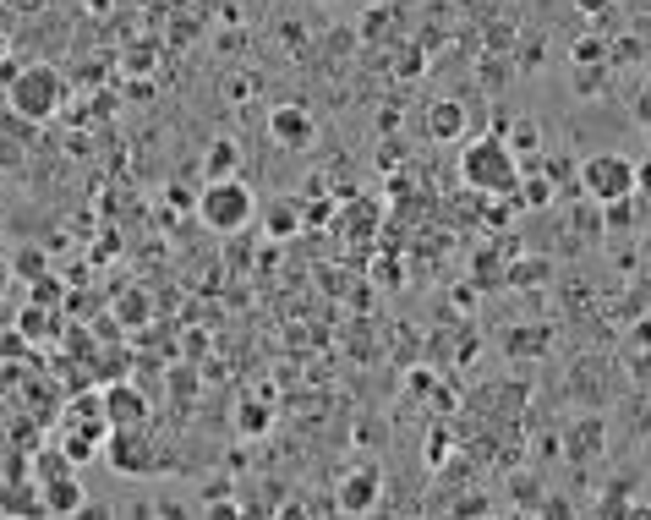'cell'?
Instances as JSON below:
<instances>
[{"instance_id": "1", "label": "cell", "mask_w": 651, "mask_h": 520, "mask_svg": "<svg viewBox=\"0 0 651 520\" xmlns=\"http://www.w3.org/2000/svg\"><path fill=\"white\" fill-rule=\"evenodd\" d=\"M6 110L17 115V121H28V126L55 121V115L66 110V77H61V66H50V61L17 66V72L6 77Z\"/></svg>"}, {"instance_id": "2", "label": "cell", "mask_w": 651, "mask_h": 520, "mask_svg": "<svg viewBox=\"0 0 651 520\" xmlns=\"http://www.w3.org/2000/svg\"><path fill=\"white\" fill-rule=\"evenodd\" d=\"M460 181L465 187H476L482 198H515L520 187V154L504 143V137H476V143H465L460 154Z\"/></svg>"}, {"instance_id": "3", "label": "cell", "mask_w": 651, "mask_h": 520, "mask_svg": "<svg viewBox=\"0 0 651 520\" xmlns=\"http://www.w3.org/2000/svg\"><path fill=\"white\" fill-rule=\"evenodd\" d=\"M192 208H197V219H203V230H214V236H236V230H247L252 219H258V192H252L241 176L203 181V192H197Z\"/></svg>"}, {"instance_id": "4", "label": "cell", "mask_w": 651, "mask_h": 520, "mask_svg": "<svg viewBox=\"0 0 651 520\" xmlns=\"http://www.w3.org/2000/svg\"><path fill=\"white\" fill-rule=\"evenodd\" d=\"M575 181H580V192H586L597 208H602V203H619V198H635V159L602 148V154L580 159Z\"/></svg>"}, {"instance_id": "5", "label": "cell", "mask_w": 651, "mask_h": 520, "mask_svg": "<svg viewBox=\"0 0 651 520\" xmlns=\"http://www.w3.org/2000/svg\"><path fill=\"white\" fill-rule=\"evenodd\" d=\"M263 126H269V143H279V148H312L318 143V115L301 99H279Z\"/></svg>"}, {"instance_id": "6", "label": "cell", "mask_w": 651, "mask_h": 520, "mask_svg": "<svg viewBox=\"0 0 651 520\" xmlns=\"http://www.w3.org/2000/svg\"><path fill=\"white\" fill-rule=\"evenodd\" d=\"M383 504V471L378 466H351L334 488V510L340 515H372Z\"/></svg>"}, {"instance_id": "7", "label": "cell", "mask_w": 651, "mask_h": 520, "mask_svg": "<svg viewBox=\"0 0 651 520\" xmlns=\"http://www.w3.org/2000/svg\"><path fill=\"white\" fill-rule=\"evenodd\" d=\"M39 510L55 515V520H72V515H88V488L77 471H61V477H44L39 482Z\"/></svg>"}, {"instance_id": "8", "label": "cell", "mask_w": 651, "mask_h": 520, "mask_svg": "<svg viewBox=\"0 0 651 520\" xmlns=\"http://www.w3.org/2000/svg\"><path fill=\"white\" fill-rule=\"evenodd\" d=\"M104 422H110V433L115 427H143L148 422V400L137 395L132 384H110L104 389Z\"/></svg>"}, {"instance_id": "9", "label": "cell", "mask_w": 651, "mask_h": 520, "mask_svg": "<svg viewBox=\"0 0 651 520\" xmlns=\"http://www.w3.org/2000/svg\"><path fill=\"white\" fill-rule=\"evenodd\" d=\"M465 132H471V115H465L460 99H433L427 104V137H433V143H460Z\"/></svg>"}, {"instance_id": "10", "label": "cell", "mask_w": 651, "mask_h": 520, "mask_svg": "<svg viewBox=\"0 0 651 520\" xmlns=\"http://www.w3.org/2000/svg\"><path fill=\"white\" fill-rule=\"evenodd\" d=\"M602 438H608V433H602V416H580V422L564 433V460H569V466L597 460L602 455Z\"/></svg>"}, {"instance_id": "11", "label": "cell", "mask_w": 651, "mask_h": 520, "mask_svg": "<svg viewBox=\"0 0 651 520\" xmlns=\"http://www.w3.org/2000/svg\"><path fill=\"white\" fill-rule=\"evenodd\" d=\"M258 214H263V236H269V241H290L301 225H307V214H301L290 198H274L269 208H258Z\"/></svg>"}, {"instance_id": "12", "label": "cell", "mask_w": 651, "mask_h": 520, "mask_svg": "<svg viewBox=\"0 0 651 520\" xmlns=\"http://www.w3.org/2000/svg\"><path fill=\"white\" fill-rule=\"evenodd\" d=\"M225 176H241V148L230 137H214L203 148V181H225Z\"/></svg>"}, {"instance_id": "13", "label": "cell", "mask_w": 651, "mask_h": 520, "mask_svg": "<svg viewBox=\"0 0 651 520\" xmlns=\"http://www.w3.org/2000/svg\"><path fill=\"white\" fill-rule=\"evenodd\" d=\"M542 499H548V482H542L537 471H515V477H509V504H515L520 515H537Z\"/></svg>"}, {"instance_id": "14", "label": "cell", "mask_w": 651, "mask_h": 520, "mask_svg": "<svg viewBox=\"0 0 651 520\" xmlns=\"http://www.w3.org/2000/svg\"><path fill=\"white\" fill-rule=\"evenodd\" d=\"M110 466L121 471V477H126V471H148V466H154V460H148V449H143V444H137V438H132V427H115V444H110Z\"/></svg>"}, {"instance_id": "15", "label": "cell", "mask_w": 651, "mask_h": 520, "mask_svg": "<svg viewBox=\"0 0 651 520\" xmlns=\"http://www.w3.org/2000/svg\"><path fill=\"white\" fill-rule=\"evenodd\" d=\"M558 203V187L542 170H531V176H520V187H515V208H553Z\"/></svg>"}, {"instance_id": "16", "label": "cell", "mask_w": 651, "mask_h": 520, "mask_svg": "<svg viewBox=\"0 0 651 520\" xmlns=\"http://www.w3.org/2000/svg\"><path fill=\"white\" fill-rule=\"evenodd\" d=\"M504 143L515 148V154H542V126L531 121V115H515V121L504 126Z\"/></svg>"}, {"instance_id": "17", "label": "cell", "mask_w": 651, "mask_h": 520, "mask_svg": "<svg viewBox=\"0 0 651 520\" xmlns=\"http://www.w3.org/2000/svg\"><path fill=\"white\" fill-rule=\"evenodd\" d=\"M630 493H635L630 477H624V482H608V488H602V499L591 504V510H597V515H630V504H635Z\"/></svg>"}, {"instance_id": "18", "label": "cell", "mask_w": 651, "mask_h": 520, "mask_svg": "<svg viewBox=\"0 0 651 520\" xmlns=\"http://www.w3.org/2000/svg\"><path fill=\"white\" fill-rule=\"evenodd\" d=\"M537 170H542V176H548V181H553V187H558V192H569V198H575V192H580V181H575V170H580V165H575V159H564V154H553V159H542V165H537Z\"/></svg>"}, {"instance_id": "19", "label": "cell", "mask_w": 651, "mask_h": 520, "mask_svg": "<svg viewBox=\"0 0 651 520\" xmlns=\"http://www.w3.org/2000/svg\"><path fill=\"white\" fill-rule=\"evenodd\" d=\"M569 66H608V39H602V33H586V39H575V50H569Z\"/></svg>"}, {"instance_id": "20", "label": "cell", "mask_w": 651, "mask_h": 520, "mask_svg": "<svg viewBox=\"0 0 651 520\" xmlns=\"http://www.w3.org/2000/svg\"><path fill=\"white\" fill-rule=\"evenodd\" d=\"M646 55V39L641 33H619V39L608 44V66H635Z\"/></svg>"}, {"instance_id": "21", "label": "cell", "mask_w": 651, "mask_h": 520, "mask_svg": "<svg viewBox=\"0 0 651 520\" xmlns=\"http://www.w3.org/2000/svg\"><path fill=\"white\" fill-rule=\"evenodd\" d=\"M553 263L548 258H520L515 269H509V285H548Z\"/></svg>"}, {"instance_id": "22", "label": "cell", "mask_w": 651, "mask_h": 520, "mask_svg": "<svg viewBox=\"0 0 651 520\" xmlns=\"http://www.w3.org/2000/svg\"><path fill=\"white\" fill-rule=\"evenodd\" d=\"M269 422H274V416H269V406H241V411H236V427H241V433H247V438L269 433Z\"/></svg>"}, {"instance_id": "23", "label": "cell", "mask_w": 651, "mask_h": 520, "mask_svg": "<svg viewBox=\"0 0 651 520\" xmlns=\"http://www.w3.org/2000/svg\"><path fill=\"white\" fill-rule=\"evenodd\" d=\"M608 72H613V66H575V88H580V94H602Z\"/></svg>"}, {"instance_id": "24", "label": "cell", "mask_w": 651, "mask_h": 520, "mask_svg": "<svg viewBox=\"0 0 651 520\" xmlns=\"http://www.w3.org/2000/svg\"><path fill=\"white\" fill-rule=\"evenodd\" d=\"M422 455H427V466H444V460H449V427H433V433H427V449H422Z\"/></svg>"}, {"instance_id": "25", "label": "cell", "mask_w": 651, "mask_h": 520, "mask_svg": "<svg viewBox=\"0 0 651 520\" xmlns=\"http://www.w3.org/2000/svg\"><path fill=\"white\" fill-rule=\"evenodd\" d=\"M55 312H44V307H28V312H22V334H28V340H39V334H50L55 329Z\"/></svg>"}, {"instance_id": "26", "label": "cell", "mask_w": 651, "mask_h": 520, "mask_svg": "<svg viewBox=\"0 0 651 520\" xmlns=\"http://www.w3.org/2000/svg\"><path fill=\"white\" fill-rule=\"evenodd\" d=\"M449 515H493V499L487 493H465V499L449 504Z\"/></svg>"}, {"instance_id": "27", "label": "cell", "mask_w": 651, "mask_h": 520, "mask_svg": "<svg viewBox=\"0 0 651 520\" xmlns=\"http://www.w3.org/2000/svg\"><path fill=\"white\" fill-rule=\"evenodd\" d=\"M383 28H389V6H367V17H362V39H378Z\"/></svg>"}, {"instance_id": "28", "label": "cell", "mask_w": 651, "mask_h": 520, "mask_svg": "<svg viewBox=\"0 0 651 520\" xmlns=\"http://www.w3.org/2000/svg\"><path fill=\"white\" fill-rule=\"evenodd\" d=\"M635 198L651 203V159H635Z\"/></svg>"}, {"instance_id": "29", "label": "cell", "mask_w": 651, "mask_h": 520, "mask_svg": "<svg viewBox=\"0 0 651 520\" xmlns=\"http://www.w3.org/2000/svg\"><path fill=\"white\" fill-rule=\"evenodd\" d=\"M17 269H22V280H39V274H44V258H39V252H17Z\"/></svg>"}, {"instance_id": "30", "label": "cell", "mask_w": 651, "mask_h": 520, "mask_svg": "<svg viewBox=\"0 0 651 520\" xmlns=\"http://www.w3.org/2000/svg\"><path fill=\"white\" fill-rule=\"evenodd\" d=\"M542 345V334H526V329H515L509 334V356H520V351H537Z\"/></svg>"}, {"instance_id": "31", "label": "cell", "mask_w": 651, "mask_h": 520, "mask_svg": "<svg viewBox=\"0 0 651 520\" xmlns=\"http://www.w3.org/2000/svg\"><path fill=\"white\" fill-rule=\"evenodd\" d=\"M537 515H553V520H564V515H575V504H569V499H558V493H548Z\"/></svg>"}, {"instance_id": "32", "label": "cell", "mask_w": 651, "mask_h": 520, "mask_svg": "<svg viewBox=\"0 0 651 520\" xmlns=\"http://www.w3.org/2000/svg\"><path fill=\"white\" fill-rule=\"evenodd\" d=\"M422 55H416V50H400V77H422Z\"/></svg>"}, {"instance_id": "33", "label": "cell", "mask_w": 651, "mask_h": 520, "mask_svg": "<svg viewBox=\"0 0 651 520\" xmlns=\"http://www.w3.org/2000/svg\"><path fill=\"white\" fill-rule=\"evenodd\" d=\"M575 11H586V17H597V11H608V6H619V0H569Z\"/></svg>"}, {"instance_id": "34", "label": "cell", "mask_w": 651, "mask_h": 520, "mask_svg": "<svg viewBox=\"0 0 651 520\" xmlns=\"http://www.w3.org/2000/svg\"><path fill=\"white\" fill-rule=\"evenodd\" d=\"M0 165H22V148L11 137H0Z\"/></svg>"}, {"instance_id": "35", "label": "cell", "mask_w": 651, "mask_h": 520, "mask_svg": "<svg viewBox=\"0 0 651 520\" xmlns=\"http://www.w3.org/2000/svg\"><path fill=\"white\" fill-rule=\"evenodd\" d=\"M630 115H635V121H641V126H651V88H646L641 99H635V110H630Z\"/></svg>"}, {"instance_id": "36", "label": "cell", "mask_w": 651, "mask_h": 520, "mask_svg": "<svg viewBox=\"0 0 651 520\" xmlns=\"http://www.w3.org/2000/svg\"><path fill=\"white\" fill-rule=\"evenodd\" d=\"M126 66H132V72H154V55L137 50V55H126Z\"/></svg>"}, {"instance_id": "37", "label": "cell", "mask_w": 651, "mask_h": 520, "mask_svg": "<svg viewBox=\"0 0 651 520\" xmlns=\"http://www.w3.org/2000/svg\"><path fill=\"white\" fill-rule=\"evenodd\" d=\"M378 132H400V110H378Z\"/></svg>"}, {"instance_id": "38", "label": "cell", "mask_w": 651, "mask_h": 520, "mask_svg": "<svg viewBox=\"0 0 651 520\" xmlns=\"http://www.w3.org/2000/svg\"><path fill=\"white\" fill-rule=\"evenodd\" d=\"M635 340H641V345H651V323H641V329H635Z\"/></svg>"}, {"instance_id": "39", "label": "cell", "mask_w": 651, "mask_h": 520, "mask_svg": "<svg viewBox=\"0 0 651 520\" xmlns=\"http://www.w3.org/2000/svg\"><path fill=\"white\" fill-rule=\"evenodd\" d=\"M641 66H646V77H651V44H646V55H641Z\"/></svg>"}, {"instance_id": "40", "label": "cell", "mask_w": 651, "mask_h": 520, "mask_svg": "<svg viewBox=\"0 0 651 520\" xmlns=\"http://www.w3.org/2000/svg\"><path fill=\"white\" fill-rule=\"evenodd\" d=\"M646 132H651V126H646Z\"/></svg>"}]
</instances>
